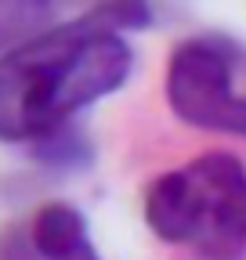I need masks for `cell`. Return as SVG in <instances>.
<instances>
[{
	"label": "cell",
	"instance_id": "obj_5",
	"mask_svg": "<svg viewBox=\"0 0 246 260\" xmlns=\"http://www.w3.org/2000/svg\"><path fill=\"white\" fill-rule=\"evenodd\" d=\"M25 148H29V155L37 162H44L51 170H76V167H87L90 162V141L76 126V119L47 130V134H40L37 141H29Z\"/></svg>",
	"mask_w": 246,
	"mask_h": 260
},
{
	"label": "cell",
	"instance_id": "obj_6",
	"mask_svg": "<svg viewBox=\"0 0 246 260\" xmlns=\"http://www.w3.org/2000/svg\"><path fill=\"white\" fill-rule=\"evenodd\" d=\"M51 15H54V0H0V51L47 29Z\"/></svg>",
	"mask_w": 246,
	"mask_h": 260
},
{
	"label": "cell",
	"instance_id": "obj_1",
	"mask_svg": "<svg viewBox=\"0 0 246 260\" xmlns=\"http://www.w3.org/2000/svg\"><path fill=\"white\" fill-rule=\"evenodd\" d=\"M148 22V0H98L0 51V145H29L119 90L134 69L127 32Z\"/></svg>",
	"mask_w": 246,
	"mask_h": 260
},
{
	"label": "cell",
	"instance_id": "obj_7",
	"mask_svg": "<svg viewBox=\"0 0 246 260\" xmlns=\"http://www.w3.org/2000/svg\"><path fill=\"white\" fill-rule=\"evenodd\" d=\"M62 260H102V256H98V249H95V246L87 242V246H80L76 253H69V256H62Z\"/></svg>",
	"mask_w": 246,
	"mask_h": 260
},
{
	"label": "cell",
	"instance_id": "obj_3",
	"mask_svg": "<svg viewBox=\"0 0 246 260\" xmlns=\"http://www.w3.org/2000/svg\"><path fill=\"white\" fill-rule=\"evenodd\" d=\"M167 105L196 130L246 138V47L221 37L199 32L181 40L167 58Z\"/></svg>",
	"mask_w": 246,
	"mask_h": 260
},
{
	"label": "cell",
	"instance_id": "obj_2",
	"mask_svg": "<svg viewBox=\"0 0 246 260\" xmlns=\"http://www.w3.org/2000/svg\"><path fill=\"white\" fill-rule=\"evenodd\" d=\"M145 224L196 260H246V162L203 152L145 188Z\"/></svg>",
	"mask_w": 246,
	"mask_h": 260
},
{
	"label": "cell",
	"instance_id": "obj_4",
	"mask_svg": "<svg viewBox=\"0 0 246 260\" xmlns=\"http://www.w3.org/2000/svg\"><path fill=\"white\" fill-rule=\"evenodd\" d=\"M25 239L33 246L37 260H62V256H69L90 242L87 217L73 203H62V199L44 203L33 213V220L25 224Z\"/></svg>",
	"mask_w": 246,
	"mask_h": 260
}]
</instances>
